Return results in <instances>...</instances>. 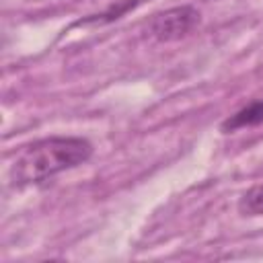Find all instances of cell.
<instances>
[{
	"instance_id": "cell-1",
	"label": "cell",
	"mask_w": 263,
	"mask_h": 263,
	"mask_svg": "<svg viewBox=\"0 0 263 263\" xmlns=\"http://www.w3.org/2000/svg\"><path fill=\"white\" fill-rule=\"evenodd\" d=\"M92 156V144L78 136H51L25 146L12 162L14 185H37L58 173L74 168Z\"/></svg>"
},
{
	"instance_id": "cell-2",
	"label": "cell",
	"mask_w": 263,
	"mask_h": 263,
	"mask_svg": "<svg viewBox=\"0 0 263 263\" xmlns=\"http://www.w3.org/2000/svg\"><path fill=\"white\" fill-rule=\"evenodd\" d=\"M201 21V14L195 6L183 4L173 6L162 12H156L148 21V33L156 41H177L185 35H189Z\"/></svg>"
},
{
	"instance_id": "cell-3",
	"label": "cell",
	"mask_w": 263,
	"mask_h": 263,
	"mask_svg": "<svg viewBox=\"0 0 263 263\" xmlns=\"http://www.w3.org/2000/svg\"><path fill=\"white\" fill-rule=\"evenodd\" d=\"M263 123V99L261 101H253L251 105L238 109L236 113H232L230 117H226L220 125V129L224 134H230V132H236V129H242V127H253V125H259Z\"/></svg>"
},
{
	"instance_id": "cell-4",
	"label": "cell",
	"mask_w": 263,
	"mask_h": 263,
	"mask_svg": "<svg viewBox=\"0 0 263 263\" xmlns=\"http://www.w3.org/2000/svg\"><path fill=\"white\" fill-rule=\"evenodd\" d=\"M140 4V0H117L113 2L107 10L99 12V14H90L86 18H80L76 25H101V23H111V21H117L119 16H123L127 10L136 8Z\"/></svg>"
},
{
	"instance_id": "cell-5",
	"label": "cell",
	"mask_w": 263,
	"mask_h": 263,
	"mask_svg": "<svg viewBox=\"0 0 263 263\" xmlns=\"http://www.w3.org/2000/svg\"><path fill=\"white\" fill-rule=\"evenodd\" d=\"M238 212L242 216H263V183L253 185L240 195Z\"/></svg>"
}]
</instances>
